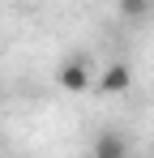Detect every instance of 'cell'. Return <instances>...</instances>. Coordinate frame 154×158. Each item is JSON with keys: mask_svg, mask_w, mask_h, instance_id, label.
Masks as SVG:
<instances>
[{"mask_svg": "<svg viewBox=\"0 0 154 158\" xmlns=\"http://www.w3.org/2000/svg\"><path fill=\"white\" fill-rule=\"evenodd\" d=\"M94 158H128V141L120 132H99V141H94Z\"/></svg>", "mask_w": 154, "mask_h": 158, "instance_id": "3", "label": "cell"}, {"mask_svg": "<svg viewBox=\"0 0 154 158\" xmlns=\"http://www.w3.org/2000/svg\"><path fill=\"white\" fill-rule=\"evenodd\" d=\"M128 85H133V73H128V64H120V60L107 64L103 77H99V90H103V94H124Z\"/></svg>", "mask_w": 154, "mask_h": 158, "instance_id": "2", "label": "cell"}, {"mask_svg": "<svg viewBox=\"0 0 154 158\" xmlns=\"http://www.w3.org/2000/svg\"><path fill=\"white\" fill-rule=\"evenodd\" d=\"M120 13L124 17H146L150 13V0H120Z\"/></svg>", "mask_w": 154, "mask_h": 158, "instance_id": "4", "label": "cell"}, {"mask_svg": "<svg viewBox=\"0 0 154 158\" xmlns=\"http://www.w3.org/2000/svg\"><path fill=\"white\" fill-rule=\"evenodd\" d=\"M56 81H60V90L81 94V90L90 85V64H86V60H64V64H60V73H56Z\"/></svg>", "mask_w": 154, "mask_h": 158, "instance_id": "1", "label": "cell"}]
</instances>
